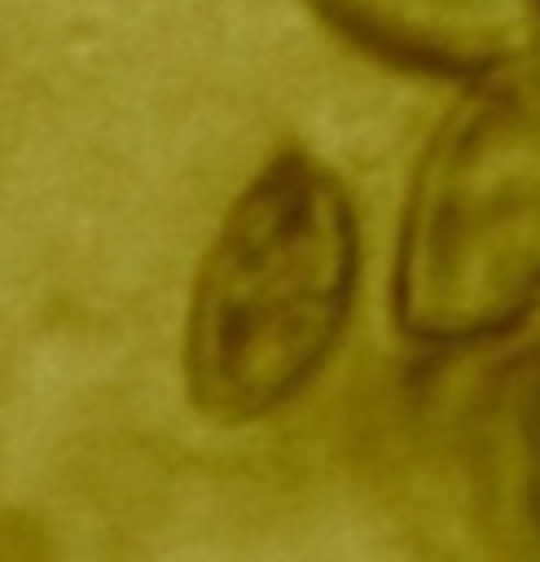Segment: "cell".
I'll use <instances>...</instances> for the list:
<instances>
[{"label": "cell", "mask_w": 540, "mask_h": 562, "mask_svg": "<svg viewBox=\"0 0 540 562\" xmlns=\"http://www.w3.org/2000/svg\"><path fill=\"white\" fill-rule=\"evenodd\" d=\"M360 285V228L338 176L290 149L220 224L184 325V386L224 426L290 404L334 356Z\"/></svg>", "instance_id": "1"}, {"label": "cell", "mask_w": 540, "mask_h": 562, "mask_svg": "<svg viewBox=\"0 0 540 562\" xmlns=\"http://www.w3.org/2000/svg\"><path fill=\"white\" fill-rule=\"evenodd\" d=\"M540 303V61L470 79L400 215L391 316L408 342H496Z\"/></svg>", "instance_id": "2"}, {"label": "cell", "mask_w": 540, "mask_h": 562, "mask_svg": "<svg viewBox=\"0 0 540 562\" xmlns=\"http://www.w3.org/2000/svg\"><path fill=\"white\" fill-rule=\"evenodd\" d=\"M351 44L395 66L483 79L540 61V0H312Z\"/></svg>", "instance_id": "3"}, {"label": "cell", "mask_w": 540, "mask_h": 562, "mask_svg": "<svg viewBox=\"0 0 540 562\" xmlns=\"http://www.w3.org/2000/svg\"><path fill=\"white\" fill-rule=\"evenodd\" d=\"M474 465L496 522L540 553V342L505 356L474 417Z\"/></svg>", "instance_id": "4"}]
</instances>
